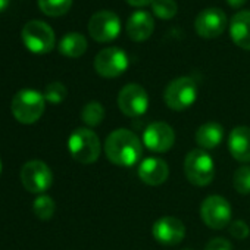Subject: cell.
Masks as SVG:
<instances>
[{"label":"cell","instance_id":"obj_1","mask_svg":"<svg viewBox=\"0 0 250 250\" xmlns=\"http://www.w3.org/2000/svg\"><path fill=\"white\" fill-rule=\"evenodd\" d=\"M104 155L113 165L130 168L140 162L143 145L133 131L127 128H118L106 137Z\"/></svg>","mask_w":250,"mask_h":250},{"label":"cell","instance_id":"obj_2","mask_svg":"<svg viewBox=\"0 0 250 250\" xmlns=\"http://www.w3.org/2000/svg\"><path fill=\"white\" fill-rule=\"evenodd\" d=\"M46 99L42 93L31 88L20 90L12 99V113L21 124H34L44 113Z\"/></svg>","mask_w":250,"mask_h":250},{"label":"cell","instance_id":"obj_3","mask_svg":"<svg viewBox=\"0 0 250 250\" xmlns=\"http://www.w3.org/2000/svg\"><path fill=\"white\" fill-rule=\"evenodd\" d=\"M68 149L71 156L83 165L94 164L102 152L100 140L90 128H77L69 136Z\"/></svg>","mask_w":250,"mask_h":250},{"label":"cell","instance_id":"obj_4","mask_svg":"<svg viewBox=\"0 0 250 250\" xmlns=\"http://www.w3.org/2000/svg\"><path fill=\"white\" fill-rule=\"evenodd\" d=\"M184 172L191 184L197 187H205L210 184L215 177L213 159L206 150L194 149L188 152L184 159Z\"/></svg>","mask_w":250,"mask_h":250},{"label":"cell","instance_id":"obj_5","mask_svg":"<svg viewBox=\"0 0 250 250\" xmlns=\"http://www.w3.org/2000/svg\"><path fill=\"white\" fill-rule=\"evenodd\" d=\"M21 37L25 47L36 55H44L52 52L56 43V36L52 27L39 20L27 22L22 28Z\"/></svg>","mask_w":250,"mask_h":250},{"label":"cell","instance_id":"obj_6","mask_svg":"<svg viewBox=\"0 0 250 250\" xmlns=\"http://www.w3.org/2000/svg\"><path fill=\"white\" fill-rule=\"evenodd\" d=\"M197 99V84L191 77H180L168 84L164 93L167 106L172 110H186Z\"/></svg>","mask_w":250,"mask_h":250},{"label":"cell","instance_id":"obj_7","mask_svg":"<svg viewBox=\"0 0 250 250\" xmlns=\"http://www.w3.org/2000/svg\"><path fill=\"white\" fill-rule=\"evenodd\" d=\"M128 56L119 47L100 50L94 58V69L103 78H116L128 68Z\"/></svg>","mask_w":250,"mask_h":250},{"label":"cell","instance_id":"obj_8","mask_svg":"<svg viewBox=\"0 0 250 250\" xmlns=\"http://www.w3.org/2000/svg\"><path fill=\"white\" fill-rule=\"evenodd\" d=\"M118 107L119 110L130 118H139L147 112L149 96L147 91L139 84H127L122 87L118 94Z\"/></svg>","mask_w":250,"mask_h":250},{"label":"cell","instance_id":"obj_9","mask_svg":"<svg viewBox=\"0 0 250 250\" xmlns=\"http://www.w3.org/2000/svg\"><path fill=\"white\" fill-rule=\"evenodd\" d=\"M231 206L222 196H209L200 206L202 221L212 229H222L231 224Z\"/></svg>","mask_w":250,"mask_h":250},{"label":"cell","instance_id":"obj_10","mask_svg":"<svg viewBox=\"0 0 250 250\" xmlns=\"http://www.w3.org/2000/svg\"><path fill=\"white\" fill-rule=\"evenodd\" d=\"M21 181L30 193H44L53 183V174L44 162L30 161L21 169Z\"/></svg>","mask_w":250,"mask_h":250},{"label":"cell","instance_id":"obj_11","mask_svg":"<svg viewBox=\"0 0 250 250\" xmlns=\"http://www.w3.org/2000/svg\"><path fill=\"white\" fill-rule=\"evenodd\" d=\"M88 33L97 43L112 42L121 33V21L110 11L96 12L88 21Z\"/></svg>","mask_w":250,"mask_h":250},{"label":"cell","instance_id":"obj_12","mask_svg":"<svg viewBox=\"0 0 250 250\" xmlns=\"http://www.w3.org/2000/svg\"><path fill=\"white\" fill-rule=\"evenodd\" d=\"M175 143V133L167 122H152L143 133V145L155 153L168 152Z\"/></svg>","mask_w":250,"mask_h":250},{"label":"cell","instance_id":"obj_13","mask_svg":"<svg viewBox=\"0 0 250 250\" xmlns=\"http://www.w3.org/2000/svg\"><path fill=\"white\" fill-rule=\"evenodd\" d=\"M227 27V15L219 8H206L202 11L196 21V33L203 39H215L224 33Z\"/></svg>","mask_w":250,"mask_h":250},{"label":"cell","instance_id":"obj_14","mask_svg":"<svg viewBox=\"0 0 250 250\" xmlns=\"http://www.w3.org/2000/svg\"><path fill=\"white\" fill-rule=\"evenodd\" d=\"M152 234L156 241L164 246H175L181 243L186 237V225L181 219L175 216H162L159 218L153 227Z\"/></svg>","mask_w":250,"mask_h":250},{"label":"cell","instance_id":"obj_15","mask_svg":"<svg viewBox=\"0 0 250 250\" xmlns=\"http://www.w3.org/2000/svg\"><path fill=\"white\" fill-rule=\"evenodd\" d=\"M169 168L164 159L146 158L139 165V177L147 186H161L168 180Z\"/></svg>","mask_w":250,"mask_h":250},{"label":"cell","instance_id":"obj_16","mask_svg":"<svg viewBox=\"0 0 250 250\" xmlns=\"http://www.w3.org/2000/svg\"><path fill=\"white\" fill-rule=\"evenodd\" d=\"M228 150L231 156L241 162H250V128L235 127L228 136Z\"/></svg>","mask_w":250,"mask_h":250},{"label":"cell","instance_id":"obj_17","mask_svg":"<svg viewBox=\"0 0 250 250\" xmlns=\"http://www.w3.org/2000/svg\"><path fill=\"white\" fill-rule=\"evenodd\" d=\"M155 30L153 18L146 11H137L134 12L128 22H127V34L133 42H145L147 40Z\"/></svg>","mask_w":250,"mask_h":250},{"label":"cell","instance_id":"obj_18","mask_svg":"<svg viewBox=\"0 0 250 250\" xmlns=\"http://www.w3.org/2000/svg\"><path fill=\"white\" fill-rule=\"evenodd\" d=\"M229 34L235 46L250 50V11H240L232 17Z\"/></svg>","mask_w":250,"mask_h":250},{"label":"cell","instance_id":"obj_19","mask_svg":"<svg viewBox=\"0 0 250 250\" xmlns=\"http://www.w3.org/2000/svg\"><path fill=\"white\" fill-rule=\"evenodd\" d=\"M224 140V128L218 122H206L196 131V143L202 150H210L218 147Z\"/></svg>","mask_w":250,"mask_h":250},{"label":"cell","instance_id":"obj_20","mask_svg":"<svg viewBox=\"0 0 250 250\" xmlns=\"http://www.w3.org/2000/svg\"><path fill=\"white\" fill-rule=\"evenodd\" d=\"M87 50V40L80 33H69L62 37L59 52L66 58H80Z\"/></svg>","mask_w":250,"mask_h":250},{"label":"cell","instance_id":"obj_21","mask_svg":"<svg viewBox=\"0 0 250 250\" xmlns=\"http://www.w3.org/2000/svg\"><path fill=\"white\" fill-rule=\"evenodd\" d=\"M81 119L88 127H97L104 119V107L99 102H90L83 107Z\"/></svg>","mask_w":250,"mask_h":250},{"label":"cell","instance_id":"obj_22","mask_svg":"<svg viewBox=\"0 0 250 250\" xmlns=\"http://www.w3.org/2000/svg\"><path fill=\"white\" fill-rule=\"evenodd\" d=\"M37 3L44 15L62 17L71 9L72 0H37Z\"/></svg>","mask_w":250,"mask_h":250},{"label":"cell","instance_id":"obj_23","mask_svg":"<svg viewBox=\"0 0 250 250\" xmlns=\"http://www.w3.org/2000/svg\"><path fill=\"white\" fill-rule=\"evenodd\" d=\"M33 210H34V213H36L37 218H40L43 221H47V219H50L55 215L56 205H55V202H53V199L50 196L42 194V196H39L34 200Z\"/></svg>","mask_w":250,"mask_h":250},{"label":"cell","instance_id":"obj_24","mask_svg":"<svg viewBox=\"0 0 250 250\" xmlns=\"http://www.w3.org/2000/svg\"><path fill=\"white\" fill-rule=\"evenodd\" d=\"M152 11L159 20L169 21L177 15L178 6L175 3V0H153Z\"/></svg>","mask_w":250,"mask_h":250},{"label":"cell","instance_id":"obj_25","mask_svg":"<svg viewBox=\"0 0 250 250\" xmlns=\"http://www.w3.org/2000/svg\"><path fill=\"white\" fill-rule=\"evenodd\" d=\"M232 186L240 194H250V167L243 165L234 172Z\"/></svg>","mask_w":250,"mask_h":250},{"label":"cell","instance_id":"obj_26","mask_svg":"<svg viewBox=\"0 0 250 250\" xmlns=\"http://www.w3.org/2000/svg\"><path fill=\"white\" fill-rule=\"evenodd\" d=\"M66 94H68L66 87H65L62 83H59V81L50 83V84L44 88V93H43L46 102L53 103V104L62 103V102L66 99Z\"/></svg>","mask_w":250,"mask_h":250},{"label":"cell","instance_id":"obj_27","mask_svg":"<svg viewBox=\"0 0 250 250\" xmlns=\"http://www.w3.org/2000/svg\"><path fill=\"white\" fill-rule=\"evenodd\" d=\"M228 231H229V234H231L234 238H238V240H244V238H247L249 234H250V228H249V225H247L243 219L232 221V222L228 225Z\"/></svg>","mask_w":250,"mask_h":250},{"label":"cell","instance_id":"obj_28","mask_svg":"<svg viewBox=\"0 0 250 250\" xmlns=\"http://www.w3.org/2000/svg\"><path fill=\"white\" fill-rule=\"evenodd\" d=\"M205 250H232V246L228 240H225L222 237H216V238H212L206 244Z\"/></svg>","mask_w":250,"mask_h":250},{"label":"cell","instance_id":"obj_29","mask_svg":"<svg viewBox=\"0 0 250 250\" xmlns=\"http://www.w3.org/2000/svg\"><path fill=\"white\" fill-rule=\"evenodd\" d=\"M127 2H128L131 6H136V8H143V6L152 5V3H153V0H127Z\"/></svg>","mask_w":250,"mask_h":250},{"label":"cell","instance_id":"obj_30","mask_svg":"<svg viewBox=\"0 0 250 250\" xmlns=\"http://www.w3.org/2000/svg\"><path fill=\"white\" fill-rule=\"evenodd\" d=\"M246 2H247V0H227V3H228L231 8H234V9L244 6V5H246Z\"/></svg>","mask_w":250,"mask_h":250},{"label":"cell","instance_id":"obj_31","mask_svg":"<svg viewBox=\"0 0 250 250\" xmlns=\"http://www.w3.org/2000/svg\"><path fill=\"white\" fill-rule=\"evenodd\" d=\"M9 5V0H0V12L5 11Z\"/></svg>","mask_w":250,"mask_h":250},{"label":"cell","instance_id":"obj_32","mask_svg":"<svg viewBox=\"0 0 250 250\" xmlns=\"http://www.w3.org/2000/svg\"><path fill=\"white\" fill-rule=\"evenodd\" d=\"M0 172H2V161H0Z\"/></svg>","mask_w":250,"mask_h":250},{"label":"cell","instance_id":"obj_33","mask_svg":"<svg viewBox=\"0 0 250 250\" xmlns=\"http://www.w3.org/2000/svg\"><path fill=\"white\" fill-rule=\"evenodd\" d=\"M183 250H191V249H183Z\"/></svg>","mask_w":250,"mask_h":250}]
</instances>
